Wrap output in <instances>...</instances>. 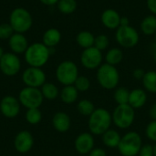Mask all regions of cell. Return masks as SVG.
I'll use <instances>...</instances> for the list:
<instances>
[{
    "label": "cell",
    "mask_w": 156,
    "mask_h": 156,
    "mask_svg": "<svg viewBox=\"0 0 156 156\" xmlns=\"http://www.w3.org/2000/svg\"><path fill=\"white\" fill-rule=\"evenodd\" d=\"M145 74V71L142 69H135L133 71V76L136 79V80H143L144 76Z\"/></svg>",
    "instance_id": "obj_39"
},
{
    "label": "cell",
    "mask_w": 156,
    "mask_h": 156,
    "mask_svg": "<svg viewBox=\"0 0 156 156\" xmlns=\"http://www.w3.org/2000/svg\"><path fill=\"white\" fill-rule=\"evenodd\" d=\"M122 16L120 13L113 8L105 9L101 15V24L110 30H116L120 27Z\"/></svg>",
    "instance_id": "obj_15"
},
{
    "label": "cell",
    "mask_w": 156,
    "mask_h": 156,
    "mask_svg": "<svg viewBox=\"0 0 156 156\" xmlns=\"http://www.w3.org/2000/svg\"><path fill=\"white\" fill-rule=\"evenodd\" d=\"M78 111L81 115L84 116H90L92 114V112L95 111L94 109V105L90 101L88 100H82L78 103Z\"/></svg>",
    "instance_id": "obj_30"
},
{
    "label": "cell",
    "mask_w": 156,
    "mask_h": 156,
    "mask_svg": "<svg viewBox=\"0 0 156 156\" xmlns=\"http://www.w3.org/2000/svg\"><path fill=\"white\" fill-rule=\"evenodd\" d=\"M21 104L17 98L12 95L5 96L0 101V112L5 118H16L20 112Z\"/></svg>",
    "instance_id": "obj_13"
},
{
    "label": "cell",
    "mask_w": 156,
    "mask_h": 156,
    "mask_svg": "<svg viewBox=\"0 0 156 156\" xmlns=\"http://www.w3.org/2000/svg\"><path fill=\"white\" fill-rule=\"evenodd\" d=\"M9 24L16 33H26L33 25V18L28 10L24 7H16L9 16Z\"/></svg>",
    "instance_id": "obj_3"
},
{
    "label": "cell",
    "mask_w": 156,
    "mask_h": 156,
    "mask_svg": "<svg viewBox=\"0 0 156 156\" xmlns=\"http://www.w3.org/2000/svg\"><path fill=\"white\" fill-rule=\"evenodd\" d=\"M102 59V51L99 50L95 47L83 49L80 55V63L88 69H99V67L101 65Z\"/></svg>",
    "instance_id": "obj_12"
},
{
    "label": "cell",
    "mask_w": 156,
    "mask_h": 156,
    "mask_svg": "<svg viewBox=\"0 0 156 156\" xmlns=\"http://www.w3.org/2000/svg\"><path fill=\"white\" fill-rule=\"evenodd\" d=\"M94 146V139L92 135L89 133H80L75 140V149L76 151L84 155L90 154Z\"/></svg>",
    "instance_id": "obj_17"
},
{
    "label": "cell",
    "mask_w": 156,
    "mask_h": 156,
    "mask_svg": "<svg viewBox=\"0 0 156 156\" xmlns=\"http://www.w3.org/2000/svg\"><path fill=\"white\" fill-rule=\"evenodd\" d=\"M25 119L27 122H28L31 125L38 124L42 120V112L39 110V108H34V109H27Z\"/></svg>",
    "instance_id": "obj_29"
},
{
    "label": "cell",
    "mask_w": 156,
    "mask_h": 156,
    "mask_svg": "<svg viewBox=\"0 0 156 156\" xmlns=\"http://www.w3.org/2000/svg\"><path fill=\"white\" fill-rule=\"evenodd\" d=\"M129 97H130V92L125 88H119L116 90V91L114 93V99L119 105L128 104Z\"/></svg>",
    "instance_id": "obj_31"
},
{
    "label": "cell",
    "mask_w": 156,
    "mask_h": 156,
    "mask_svg": "<svg viewBox=\"0 0 156 156\" xmlns=\"http://www.w3.org/2000/svg\"><path fill=\"white\" fill-rule=\"evenodd\" d=\"M142 80L144 88L149 92L156 93V71L150 70L145 72Z\"/></svg>",
    "instance_id": "obj_28"
},
{
    "label": "cell",
    "mask_w": 156,
    "mask_h": 156,
    "mask_svg": "<svg viewBox=\"0 0 156 156\" xmlns=\"http://www.w3.org/2000/svg\"><path fill=\"white\" fill-rule=\"evenodd\" d=\"M154 40H155V43H156V32H155V34L154 35Z\"/></svg>",
    "instance_id": "obj_46"
},
{
    "label": "cell",
    "mask_w": 156,
    "mask_h": 156,
    "mask_svg": "<svg viewBox=\"0 0 156 156\" xmlns=\"http://www.w3.org/2000/svg\"><path fill=\"white\" fill-rule=\"evenodd\" d=\"M61 40V33L55 27L47 29L42 37V43L49 48H55Z\"/></svg>",
    "instance_id": "obj_19"
},
{
    "label": "cell",
    "mask_w": 156,
    "mask_h": 156,
    "mask_svg": "<svg viewBox=\"0 0 156 156\" xmlns=\"http://www.w3.org/2000/svg\"><path fill=\"white\" fill-rule=\"evenodd\" d=\"M102 141L106 146L114 148V147L119 146V144L121 141V136L116 131L109 129L107 132H105L102 134Z\"/></svg>",
    "instance_id": "obj_25"
},
{
    "label": "cell",
    "mask_w": 156,
    "mask_h": 156,
    "mask_svg": "<svg viewBox=\"0 0 156 156\" xmlns=\"http://www.w3.org/2000/svg\"><path fill=\"white\" fill-rule=\"evenodd\" d=\"M40 90L42 92V95L44 99L48 100V101H53L58 98L59 95V90L58 87L51 82H46L41 88Z\"/></svg>",
    "instance_id": "obj_26"
},
{
    "label": "cell",
    "mask_w": 156,
    "mask_h": 156,
    "mask_svg": "<svg viewBox=\"0 0 156 156\" xmlns=\"http://www.w3.org/2000/svg\"><path fill=\"white\" fill-rule=\"evenodd\" d=\"M21 69V60L18 56L13 52H6L0 58V70L7 76L13 77L18 74Z\"/></svg>",
    "instance_id": "obj_10"
},
{
    "label": "cell",
    "mask_w": 156,
    "mask_h": 156,
    "mask_svg": "<svg viewBox=\"0 0 156 156\" xmlns=\"http://www.w3.org/2000/svg\"><path fill=\"white\" fill-rule=\"evenodd\" d=\"M73 85L78 90V91L84 92V91H87L90 89V80L87 77H85V76H79Z\"/></svg>",
    "instance_id": "obj_33"
},
{
    "label": "cell",
    "mask_w": 156,
    "mask_h": 156,
    "mask_svg": "<svg viewBox=\"0 0 156 156\" xmlns=\"http://www.w3.org/2000/svg\"><path fill=\"white\" fill-rule=\"evenodd\" d=\"M52 125L56 131L65 133L70 128V118L67 113L58 112L55 113L52 118Z\"/></svg>",
    "instance_id": "obj_18"
},
{
    "label": "cell",
    "mask_w": 156,
    "mask_h": 156,
    "mask_svg": "<svg viewBox=\"0 0 156 156\" xmlns=\"http://www.w3.org/2000/svg\"><path fill=\"white\" fill-rule=\"evenodd\" d=\"M154 62L156 63V48L154 49Z\"/></svg>",
    "instance_id": "obj_44"
},
{
    "label": "cell",
    "mask_w": 156,
    "mask_h": 156,
    "mask_svg": "<svg viewBox=\"0 0 156 156\" xmlns=\"http://www.w3.org/2000/svg\"><path fill=\"white\" fill-rule=\"evenodd\" d=\"M134 109L129 104L118 105L113 112L112 121L121 129L130 127L134 121Z\"/></svg>",
    "instance_id": "obj_9"
},
{
    "label": "cell",
    "mask_w": 156,
    "mask_h": 156,
    "mask_svg": "<svg viewBox=\"0 0 156 156\" xmlns=\"http://www.w3.org/2000/svg\"><path fill=\"white\" fill-rule=\"evenodd\" d=\"M89 156H106V152L101 148H96L90 151Z\"/></svg>",
    "instance_id": "obj_38"
},
{
    "label": "cell",
    "mask_w": 156,
    "mask_h": 156,
    "mask_svg": "<svg viewBox=\"0 0 156 156\" xmlns=\"http://www.w3.org/2000/svg\"><path fill=\"white\" fill-rule=\"evenodd\" d=\"M146 6L152 15L156 16V0H146Z\"/></svg>",
    "instance_id": "obj_37"
},
{
    "label": "cell",
    "mask_w": 156,
    "mask_h": 156,
    "mask_svg": "<svg viewBox=\"0 0 156 156\" xmlns=\"http://www.w3.org/2000/svg\"><path fill=\"white\" fill-rule=\"evenodd\" d=\"M129 25H130L129 18L127 16H122L121 22H120V27H125V26H129Z\"/></svg>",
    "instance_id": "obj_42"
},
{
    "label": "cell",
    "mask_w": 156,
    "mask_h": 156,
    "mask_svg": "<svg viewBox=\"0 0 156 156\" xmlns=\"http://www.w3.org/2000/svg\"><path fill=\"white\" fill-rule=\"evenodd\" d=\"M116 42L124 48H132L137 46L140 40L139 32L131 25L119 27L115 32Z\"/></svg>",
    "instance_id": "obj_7"
},
{
    "label": "cell",
    "mask_w": 156,
    "mask_h": 156,
    "mask_svg": "<svg viewBox=\"0 0 156 156\" xmlns=\"http://www.w3.org/2000/svg\"><path fill=\"white\" fill-rule=\"evenodd\" d=\"M146 135L150 140L156 142V121H153L148 124L146 128Z\"/></svg>",
    "instance_id": "obj_35"
},
{
    "label": "cell",
    "mask_w": 156,
    "mask_h": 156,
    "mask_svg": "<svg viewBox=\"0 0 156 156\" xmlns=\"http://www.w3.org/2000/svg\"><path fill=\"white\" fill-rule=\"evenodd\" d=\"M97 80L100 85L106 90H112L117 87L120 80V74L115 66L101 64L97 71Z\"/></svg>",
    "instance_id": "obj_4"
},
{
    "label": "cell",
    "mask_w": 156,
    "mask_h": 156,
    "mask_svg": "<svg viewBox=\"0 0 156 156\" xmlns=\"http://www.w3.org/2000/svg\"><path fill=\"white\" fill-rule=\"evenodd\" d=\"M150 117L154 120V121H156V104H154L151 109H150Z\"/></svg>",
    "instance_id": "obj_41"
},
{
    "label": "cell",
    "mask_w": 156,
    "mask_h": 156,
    "mask_svg": "<svg viewBox=\"0 0 156 156\" xmlns=\"http://www.w3.org/2000/svg\"><path fill=\"white\" fill-rule=\"evenodd\" d=\"M142 148V138L135 132H130L121 138L118 149L122 155L135 156Z\"/></svg>",
    "instance_id": "obj_6"
},
{
    "label": "cell",
    "mask_w": 156,
    "mask_h": 156,
    "mask_svg": "<svg viewBox=\"0 0 156 156\" xmlns=\"http://www.w3.org/2000/svg\"><path fill=\"white\" fill-rule=\"evenodd\" d=\"M146 99H147V96L144 90L141 89H136L130 92L128 104L132 106L133 109H139L145 104Z\"/></svg>",
    "instance_id": "obj_20"
},
{
    "label": "cell",
    "mask_w": 156,
    "mask_h": 156,
    "mask_svg": "<svg viewBox=\"0 0 156 156\" xmlns=\"http://www.w3.org/2000/svg\"><path fill=\"white\" fill-rule=\"evenodd\" d=\"M123 59V52L120 48H110L106 55H105V60L107 64L116 66L120 64Z\"/></svg>",
    "instance_id": "obj_24"
},
{
    "label": "cell",
    "mask_w": 156,
    "mask_h": 156,
    "mask_svg": "<svg viewBox=\"0 0 156 156\" xmlns=\"http://www.w3.org/2000/svg\"><path fill=\"white\" fill-rule=\"evenodd\" d=\"M140 156H154V148L150 144H146L144 146H142L140 152Z\"/></svg>",
    "instance_id": "obj_36"
},
{
    "label": "cell",
    "mask_w": 156,
    "mask_h": 156,
    "mask_svg": "<svg viewBox=\"0 0 156 156\" xmlns=\"http://www.w3.org/2000/svg\"><path fill=\"white\" fill-rule=\"evenodd\" d=\"M34 145V138L30 132L21 131L14 139V147L19 154L28 153Z\"/></svg>",
    "instance_id": "obj_14"
},
{
    "label": "cell",
    "mask_w": 156,
    "mask_h": 156,
    "mask_svg": "<svg viewBox=\"0 0 156 156\" xmlns=\"http://www.w3.org/2000/svg\"><path fill=\"white\" fill-rule=\"evenodd\" d=\"M14 33L15 31L9 23L0 24V39H9Z\"/></svg>",
    "instance_id": "obj_34"
},
{
    "label": "cell",
    "mask_w": 156,
    "mask_h": 156,
    "mask_svg": "<svg viewBox=\"0 0 156 156\" xmlns=\"http://www.w3.org/2000/svg\"><path fill=\"white\" fill-rule=\"evenodd\" d=\"M5 54V52H4V49H3V48L0 46V58L3 57V55Z\"/></svg>",
    "instance_id": "obj_43"
},
{
    "label": "cell",
    "mask_w": 156,
    "mask_h": 156,
    "mask_svg": "<svg viewBox=\"0 0 156 156\" xmlns=\"http://www.w3.org/2000/svg\"><path fill=\"white\" fill-rule=\"evenodd\" d=\"M110 45V39L105 34H100L95 37L94 40V46L96 48H98L101 51H103L109 48Z\"/></svg>",
    "instance_id": "obj_32"
},
{
    "label": "cell",
    "mask_w": 156,
    "mask_h": 156,
    "mask_svg": "<svg viewBox=\"0 0 156 156\" xmlns=\"http://www.w3.org/2000/svg\"><path fill=\"white\" fill-rule=\"evenodd\" d=\"M57 5L58 11L63 15H70L76 11L78 3L77 0H59Z\"/></svg>",
    "instance_id": "obj_27"
},
{
    "label": "cell",
    "mask_w": 156,
    "mask_h": 156,
    "mask_svg": "<svg viewBox=\"0 0 156 156\" xmlns=\"http://www.w3.org/2000/svg\"><path fill=\"white\" fill-rule=\"evenodd\" d=\"M94 40H95V36L90 31L88 30H82L79 32L78 35L76 36L77 44L83 49L93 47Z\"/></svg>",
    "instance_id": "obj_22"
},
{
    "label": "cell",
    "mask_w": 156,
    "mask_h": 156,
    "mask_svg": "<svg viewBox=\"0 0 156 156\" xmlns=\"http://www.w3.org/2000/svg\"><path fill=\"white\" fill-rule=\"evenodd\" d=\"M18 101L20 104L27 109L39 108L44 101V97L40 89L25 87L18 94Z\"/></svg>",
    "instance_id": "obj_8"
},
{
    "label": "cell",
    "mask_w": 156,
    "mask_h": 156,
    "mask_svg": "<svg viewBox=\"0 0 156 156\" xmlns=\"http://www.w3.org/2000/svg\"><path fill=\"white\" fill-rule=\"evenodd\" d=\"M79 77V69L71 60L60 62L56 69V78L64 86L73 85Z\"/></svg>",
    "instance_id": "obj_5"
},
{
    "label": "cell",
    "mask_w": 156,
    "mask_h": 156,
    "mask_svg": "<svg viewBox=\"0 0 156 156\" xmlns=\"http://www.w3.org/2000/svg\"><path fill=\"white\" fill-rule=\"evenodd\" d=\"M153 148H154V156H156V144L153 146Z\"/></svg>",
    "instance_id": "obj_45"
},
{
    "label": "cell",
    "mask_w": 156,
    "mask_h": 156,
    "mask_svg": "<svg viewBox=\"0 0 156 156\" xmlns=\"http://www.w3.org/2000/svg\"><path fill=\"white\" fill-rule=\"evenodd\" d=\"M140 28L145 36H154L156 32V16L152 14L146 16L141 21Z\"/></svg>",
    "instance_id": "obj_21"
},
{
    "label": "cell",
    "mask_w": 156,
    "mask_h": 156,
    "mask_svg": "<svg viewBox=\"0 0 156 156\" xmlns=\"http://www.w3.org/2000/svg\"><path fill=\"white\" fill-rule=\"evenodd\" d=\"M8 45L11 49V52L16 55L24 54L29 46L27 38L24 36V34L16 32H15L8 39Z\"/></svg>",
    "instance_id": "obj_16"
},
{
    "label": "cell",
    "mask_w": 156,
    "mask_h": 156,
    "mask_svg": "<svg viewBox=\"0 0 156 156\" xmlns=\"http://www.w3.org/2000/svg\"><path fill=\"white\" fill-rule=\"evenodd\" d=\"M112 117L105 109H97L89 119V129L93 134H103L107 132L112 124Z\"/></svg>",
    "instance_id": "obj_2"
},
{
    "label": "cell",
    "mask_w": 156,
    "mask_h": 156,
    "mask_svg": "<svg viewBox=\"0 0 156 156\" xmlns=\"http://www.w3.org/2000/svg\"><path fill=\"white\" fill-rule=\"evenodd\" d=\"M39 1H40L43 5L50 6V5H57V4H58V2L59 0H39Z\"/></svg>",
    "instance_id": "obj_40"
},
{
    "label": "cell",
    "mask_w": 156,
    "mask_h": 156,
    "mask_svg": "<svg viewBox=\"0 0 156 156\" xmlns=\"http://www.w3.org/2000/svg\"><path fill=\"white\" fill-rule=\"evenodd\" d=\"M46 73L41 68L28 67L22 73V80L26 87L41 88L46 83Z\"/></svg>",
    "instance_id": "obj_11"
},
{
    "label": "cell",
    "mask_w": 156,
    "mask_h": 156,
    "mask_svg": "<svg viewBox=\"0 0 156 156\" xmlns=\"http://www.w3.org/2000/svg\"><path fill=\"white\" fill-rule=\"evenodd\" d=\"M51 55L50 48L41 42H36L28 46L24 53L25 61L29 67L42 68L45 66Z\"/></svg>",
    "instance_id": "obj_1"
},
{
    "label": "cell",
    "mask_w": 156,
    "mask_h": 156,
    "mask_svg": "<svg viewBox=\"0 0 156 156\" xmlns=\"http://www.w3.org/2000/svg\"><path fill=\"white\" fill-rule=\"evenodd\" d=\"M78 94H79V91L75 88L74 85L64 86V88L61 90L59 93L61 101L66 104L74 103L78 99Z\"/></svg>",
    "instance_id": "obj_23"
}]
</instances>
